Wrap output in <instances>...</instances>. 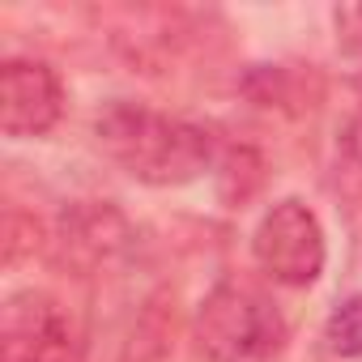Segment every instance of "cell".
<instances>
[{
  "label": "cell",
  "mask_w": 362,
  "mask_h": 362,
  "mask_svg": "<svg viewBox=\"0 0 362 362\" xmlns=\"http://www.w3.org/2000/svg\"><path fill=\"white\" fill-rule=\"evenodd\" d=\"M94 136L103 153L132 179L149 188H179L192 184L214 166V136L201 124L179 115H162L141 103H107L94 119Z\"/></svg>",
  "instance_id": "6da1fadb"
},
{
  "label": "cell",
  "mask_w": 362,
  "mask_h": 362,
  "mask_svg": "<svg viewBox=\"0 0 362 362\" xmlns=\"http://www.w3.org/2000/svg\"><path fill=\"white\" fill-rule=\"evenodd\" d=\"M247 94H252L260 107H286V103H307V98H315V94H307L303 73L281 69V64H260V69L247 77ZM307 107H311V103H307Z\"/></svg>",
  "instance_id": "9c48e42d"
},
{
  "label": "cell",
  "mask_w": 362,
  "mask_h": 362,
  "mask_svg": "<svg viewBox=\"0 0 362 362\" xmlns=\"http://www.w3.org/2000/svg\"><path fill=\"white\" fill-rule=\"evenodd\" d=\"M103 22L111 26L115 52L141 73H166L170 60L192 43L188 13L179 9H107Z\"/></svg>",
  "instance_id": "8992f818"
},
{
  "label": "cell",
  "mask_w": 362,
  "mask_h": 362,
  "mask_svg": "<svg viewBox=\"0 0 362 362\" xmlns=\"http://www.w3.org/2000/svg\"><path fill=\"white\" fill-rule=\"evenodd\" d=\"M0 362H81L73 315L47 290H18L0 311Z\"/></svg>",
  "instance_id": "277c9868"
},
{
  "label": "cell",
  "mask_w": 362,
  "mask_h": 362,
  "mask_svg": "<svg viewBox=\"0 0 362 362\" xmlns=\"http://www.w3.org/2000/svg\"><path fill=\"white\" fill-rule=\"evenodd\" d=\"M324 341L341 358H362V294H349L324 324Z\"/></svg>",
  "instance_id": "30bf717a"
},
{
  "label": "cell",
  "mask_w": 362,
  "mask_h": 362,
  "mask_svg": "<svg viewBox=\"0 0 362 362\" xmlns=\"http://www.w3.org/2000/svg\"><path fill=\"white\" fill-rule=\"evenodd\" d=\"M64 115V86L43 60H5L0 69V128L13 141L43 136Z\"/></svg>",
  "instance_id": "5b68a950"
},
{
  "label": "cell",
  "mask_w": 362,
  "mask_h": 362,
  "mask_svg": "<svg viewBox=\"0 0 362 362\" xmlns=\"http://www.w3.org/2000/svg\"><path fill=\"white\" fill-rule=\"evenodd\" d=\"M260 184H264V162H260V153L247 149V145H230L222 153V162H218V197L226 205H243V201H252V192Z\"/></svg>",
  "instance_id": "ba28073f"
},
{
  "label": "cell",
  "mask_w": 362,
  "mask_h": 362,
  "mask_svg": "<svg viewBox=\"0 0 362 362\" xmlns=\"http://www.w3.org/2000/svg\"><path fill=\"white\" fill-rule=\"evenodd\" d=\"M281 341L277 307L247 281H218L197 311V345L209 362H256Z\"/></svg>",
  "instance_id": "7a4b0ae2"
},
{
  "label": "cell",
  "mask_w": 362,
  "mask_h": 362,
  "mask_svg": "<svg viewBox=\"0 0 362 362\" xmlns=\"http://www.w3.org/2000/svg\"><path fill=\"white\" fill-rule=\"evenodd\" d=\"M252 252H256V264L273 281L294 286V290L311 286L324 273V260H328V243H324L320 218L294 197L277 201L260 218V226L252 235Z\"/></svg>",
  "instance_id": "3957f363"
},
{
  "label": "cell",
  "mask_w": 362,
  "mask_h": 362,
  "mask_svg": "<svg viewBox=\"0 0 362 362\" xmlns=\"http://www.w3.org/2000/svg\"><path fill=\"white\" fill-rule=\"evenodd\" d=\"M39 222L35 218H26L22 209H9V218H5V264H22L26 256H35L39 252Z\"/></svg>",
  "instance_id": "8fae6325"
},
{
  "label": "cell",
  "mask_w": 362,
  "mask_h": 362,
  "mask_svg": "<svg viewBox=\"0 0 362 362\" xmlns=\"http://www.w3.org/2000/svg\"><path fill=\"white\" fill-rule=\"evenodd\" d=\"M56 260L73 273H98L128 247V222L107 201H81L60 218L56 230Z\"/></svg>",
  "instance_id": "52a82bcc"
}]
</instances>
